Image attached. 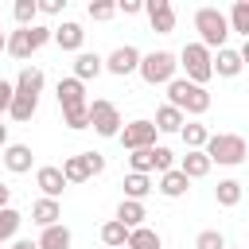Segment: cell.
Here are the masks:
<instances>
[{"label":"cell","instance_id":"20","mask_svg":"<svg viewBox=\"0 0 249 249\" xmlns=\"http://www.w3.org/2000/svg\"><path fill=\"white\" fill-rule=\"evenodd\" d=\"M179 136H183V144H187V152H202V144L210 140V128H206L202 121H183V128H179Z\"/></svg>","mask_w":249,"mask_h":249},{"label":"cell","instance_id":"13","mask_svg":"<svg viewBox=\"0 0 249 249\" xmlns=\"http://www.w3.org/2000/svg\"><path fill=\"white\" fill-rule=\"evenodd\" d=\"M51 39L58 43V51H82V43H86V31H82V23H74V19H62L58 27H51Z\"/></svg>","mask_w":249,"mask_h":249},{"label":"cell","instance_id":"11","mask_svg":"<svg viewBox=\"0 0 249 249\" xmlns=\"http://www.w3.org/2000/svg\"><path fill=\"white\" fill-rule=\"evenodd\" d=\"M54 97H58V109H62V113L86 109V86H82L78 78H58V89H54Z\"/></svg>","mask_w":249,"mask_h":249},{"label":"cell","instance_id":"1","mask_svg":"<svg viewBox=\"0 0 249 249\" xmlns=\"http://www.w3.org/2000/svg\"><path fill=\"white\" fill-rule=\"evenodd\" d=\"M167 105L179 109L183 117H202V113L214 105V97H210L206 86H195V82H187V78H171V82H167Z\"/></svg>","mask_w":249,"mask_h":249},{"label":"cell","instance_id":"21","mask_svg":"<svg viewBox=\"0 0 249 249\" xmlns=\"http://www.w3.org/2000/svg\"><path fill=\"white\" fill-rule=\"evenodd\" d=\"M144 218H148V210H144V202H132V198H121V206H117V222H121L124 230H136V226H144Z\"/></svg>","mask_w":249,"mask_h":249},{"label":"cell","instance_id":"24","mask_svg":"<svg viewBox=\"0 0 249 249\" xmlns=\"http://www.w3.org/2000/svg\"><path fill=\"white\" fill-rule=\"evenodd\" d=\"M58 171H62L66 187H70V183H86V179H93V175H89V167H86V156H82V152H78V156H66Z\"/></svg>","mask_w":249,"mask_h":249},{"label":"cell","instance_id":"31","mask_svg":"<svg viewBox=\"0 0 249 249\" xmlns=\"http://www.w3.org/2000/svg\"><path fill=\"white\" fill-rule=\"evenodd\" d=\"M101 241H105V249H124V241H128V230H124L117 218H109V222L101 226Z\"/></svg>","mask_w":249,"mask_h":249},{"label":"cell","instance_id":"7","mask_svg":"<svg viewBox=\"0 0 249 249\" xmlns=\"http://www.w3.org/2000/svg\"><path fill=\"white\" fill-rule=\"evenodd\" d=\"M86 109H89V128L97 132V136H105V140H117V132H121V109L109 101V97H97V101H86Z\"/></svg>","mask_w":249,"mask_h":249},{"label":"cell","instance_id":"5","mask_svg":"<svg viewBox=\"0 0 249 249\" xmlns=\"http://www.w3.org/2000/svg\"><path fill=\"white\" fill-rule=\"evenodd\" d=\"M175 70H179V62H175V54H171V51L140 54V66H136V74H140L148 86H167V82L175 78Z\"/></svg>","mask_w":249,"mask_h":249},{"label":"cell","instance_id":"44","mask_svg":"<svg viewBox=\"0 0 249 249\" xmlns=\"http://www.w3.org/2000/svg\"><path fill=\"white\" fill-rule=\"evenodd\" d=\"M8 198H12V187H4V183H0V210L8 206Z\"/></svg>","mask_w":249,"mask_h":249},{"label":"cell","instance_id":"27","mask_svg":"<svg viewBox=\"0 0 249 249\" xmlns=\"http://www.w3.org/2000/svg\"><path fill=\"white\" fill-rule=\"evenodd\" d=\"M121 187H124V198H132V202H144V198L156 191L148 175H132V171L124 175V183H121Z\"/></svg>","mask_w":249,"mask_h":249},{"label":"cell","instance_id":"47","mask_svg":"<svg viewBox=\"0 0 249 249\" xmlns=\"http://www.w3.org/2000/svg\"><path fill=\"white\" fill-rule=\"evenodd\" d=\"M226 249H230V245H226Z\"/></svg>","mask_w":249,"mask_h":249},{"label":"cell","instance_id":"23","mask_svg":"<svg viewBox=\"0 0 249 249\" xmlns=\"http://www.w3.org/2000/svg\"><path fill=\"white\" fill-rule=\"evenodd\" d=\"M124 249H163V237H160L152 226H136V230H128Z\"/></svg>","mask_w":249,"mask_h":249},{"label":"cell","instance_id":"25","mask_svg":"<svg viewBox=\"0 0 249 249\" xmlns=\"http://www.w3.org/2000/svg\"><path fill=\"white\" fill-rule=\"evenodd\" d=\"M43 82H47V78H43L39 66H23L12 89H19V93H35V97H39V93H43Z\"/></svg>","mask_w":249,"mask_h":249},{"label":"cell","instance_id":"34","mask_svg":"<svg viewBox=\"0 0 249 249\" xmlns=\"http://www.w3.org/2000/svg\"><path fill=\"white\" fill-rule=\"evenodd\" d=\"M12 16H16V23H19V27H31V23H35V16H39V4H35V0H16Z\"/></svg>","mask_w":249,"mask_h":249},{"label":"cell","instance_id":"18","mask_svg":"<svg viewBox=\"0 0 249 249\" xmlns=\"http://www.w3.org/2000/svg\"><path fill=\"white\" fill-rule=\"evenodd\" d=\"M187 191H191V179H187L179 167H171V171L160 175V195H163V198H183Z\"/></svg>","mask_w":249,"mask_h":249},{"label":"cell","instance_id":"41","mask_svg":"<svg viewBox=\"0 0 249 249\" xmlns=\"http://www.w3.org/2000/svg\"><path fill=\"white\" fill-rule=\"evenodd\" d=\"M39 4V12H47V16H58L62 8H66V0H35Z\"/></svg>","mask_w":249,"mask_h":249},{"label":"cell","instance_id":"45","mask_svg":"<svg viewBox=\"0 0 249 249\" xmlns=\"http://www.w3.org/2000/svg\"><path fill=\"white\" fill-rule=\"evenodd\" d=\"M8 148V124H0V152Z\"/></svg>","mask_w":249,"mask_h":249},{"label":"cell","instance_id":"38","mask_svg":"<svg viewBox=\"0 0 249 249\" xmlns=\"http://www.w3.org/2000/svg\"><path fill=\"white\" fill-rule=\"evenodd\" d=\"M195 249H226V237H222L218 230H202V233L195 237Z\"/></svg>","mask_w":249,"mask_h":249},{"label":"cell","instance_id":"48","mask_svg":"<svg viewBox=\"0 0 249 249\" xmlns=\"http://www.w3.org/2000/svg\"><path fill=\"white\" fill-rule=\"evenodd\" d=\"M0 249H4V245H0Z\"/></svg>","mask_w":249,"mask_h":249},{"label":"cell","instance_id":"35","mask_svg":"<svg viewBox=\"0 0 249 249\" xmlns=\"http://www.w3.org/2000/svg\"><path fill=\"white\" fill-rule=\"evenodd\" d=\"M152 167H156L160 175H163V171H171V167H175V152H171V148H163V144H156V148H152Z\"/></svg>","mask_w":249,"mask_h":249},{"label":"cell","instance_id":"4","mask_svg":"<svg viewBox=\"0 0 249 249\" xmlns=\"http://www.w3.org/2000/svg\"><path fill=\"white\" fill-rule=\"evenodd\" d=\"M51 43V27H43V23H31V27H16V31H8V54L12 58H19V62H27L39 47H47Z\"/></svg>","mask_w":249,"mask_h":249},{"label":"cell","instance_id":"15","mask_svg":"<svg viewBox=\"0 0 249 249\" xmlns=\"http://www.w3.org/2000/svg\"><path fill=\"white\" fill-rule=\"evenodd\" d=\"M35 187L43 191V198H58V195L66 191V179H62V171H58L54 163H43V167L35 171Z\"/></svg>","mask_w":249,"mask_h":249},{"label":"cell","instance_id":"3","mask_svg":"<svg viewBox=\"0 0 249 249\" xmlns=\"http://www.w3.org/2000/svg\"><path fill=\"white\" fill-rule=\"evenodd\" d=\"M195 31H198V43L214 54V51H222L226 47V39H230V23H226V12H218V8H198L195 12Z\"/></svg>","mask_w":249,"mask_h":249},{"label":"cell","instance_id":"12","mask_svg":"<svg viewBox=\"0 0 249 249\" xmlns=\"http://www.w3.org/2000/svg\"><path fill=\"white\" fill-rule=\"evenodd\" d=\"M31 163H35V152H31L27 144H8V148L0 152V167H8L12 175H27Z\"/></svg>","mask_w":249,"mask_h":249},{"label":"cell","instance_id":"28","mask_svg":"<svg viewBox=\"0 0 249 249\" xmlns=\"http://www.w3.org/2000/svg\"><path fill=\"white\" fill-rule=\"evenodd\" d=\"M241 195H245V191H241V179H218V187H214V198H218V206H226V210L237 206Z\"/></svg>","mask_w":249,"mask_h":249},{"label":"cell","instance_id":"40","mask_svg":"<svg viewBox=\"0 0 249 249\" xmlns=\"http://www.w3.org/2000/svg\"><path fill=\"white\" fill-rule=\"evenodd\" d=\"M12 93H16V89H12V82H4V78H0V117L8 113V105H12Z\"/></svg>","mask_w":249,"mask_h":249},{"label":"cell","instance_id":"9","mask_svg":"<svg viewBox=\"0 0 249 249\" xmlns=\"http://www.w3.org/2000/svg\"><path fill=\"white\" fill-rule=\"evenodd\" d=\"M101 66H105L109 74H117V78H128V74H136V66H140V51H136L132 43H124V47L109 51V54L101 58Z\"/></svg>","mask_w":249,"mask_h":249},{"label":"cell","instance_id":"17","mask_svg":"<svg viewBox=\"0 0 249 249\" xmlns=\"http://www.w3.org/2000/svg\"><path fill=\"white\" fill-rule=\"evenodd\" d=\"M35 109H39V97L35 93H12V105H8V117L16 121V124H27L31 117H35Z\"/></svg>","mask_w":249,"mask_h":249},{"label":"cell","instance_id":"43","mask_svg":"<svg viewBox=\"0 0 249 249\" xmlns=\"http://www.w3.org/2000/svg\"><path fill=\"white\" fill-rule=\"evenodd\" d=\"M12 249H39L31 237H19V241H12Z\"/></svg>","mask_w":249,"mask_h":249},{"label":"cell","instance_id":"8","mask_svg":"<svg viewBox=\"0 0 249 249\" xmlns=\"http://www.w3.org/2000/svg\"><path fill=\"white\" fill-rule=\"evenodd\" d=\"M117 140L128 148V152H140V148H152L156 144V124L152 121H128V124H121V132H117Z\"/></svg>","mask_w":249,"mask_h":249},{"label":"cell","instance_id":"37","mask_svg":"<svg viewBox=\"0 0 249 249\" xmlns=\"http://www.w3.org/2000/svg\"><path fill=\"white\" fill-rule=\"evenodd\" d=\"M62 124H66L70 132H82V128H89V109H74V113H62Z\"/></svg>","mask_w":249,"mask_h":249},{"label":"cell","instance_id":"10","mask_svg":"<svg viewBox=\"0 0 249 249\" xmlns=\"http://www.w3.org/2000/svg\"><path fill=\"white\" fill-rule=\"evenodd\" d=\"M144 12H148V23L156 35H171L175 31V8L171 0H144Z\"/></svg>","mask_w":249,"mask_h":249},{"label":"cell","instance_id":"19","mask_svg":"<svg viewBox=\"0 0 249 249\" xmlns=\"http://www.w3.org/2000/svg\"><path fill=\"white\" fill-rule=\"evenodd\" d=\"M58 218H62V206H58V198H39V202H31V222L35 226H58Z\"/></svg>","mask_w":249,"mask_h":249},{"label":"cell","instance_id":"46","mask_svg":"<svg viewBox=\"0 0 249 249\" xmlns=\"http://www.w3.org/2000/svg\"><path fill=\"white\" fill-rule=\"evenodd\" d=\"M4 47H8V31H0V51H4Z\"/></svg>","mask_w":249,"mask_h":249},{"label":"cell","instance_id":"29","mask_svg":"<svg viewBox=\"0 0 249 249\" xmlns=\"http://www.w3.org/2000/svg\"><path fill=\"white\" fill-rule=\"evenodd\" d=\"M183 121H187V117H183L179 109H171V105H160L152 124H156V132H179V128H183Z\"/></svg>","mask_w":249,"mask_h":249},{"label":"cell","instance_id":"36","mask_svg":"<svg viewBox=\"0 0 249 249\" xmlns=\"http://www.w3.org/2000/svg\"><path fill=\"white\" fill-rule=\"evenodd\" d=\"M86 12H89V19H101V23H105V19L117 16V4H113V0H93Z\"/></svg>","mask_w":249,"mask_h":249},{"label":"cell","instance_id":"6","mask_svg":"<svg viewBox=\"0 0 249 249\" xmlns=\"http://www.w3.org/2000/svg\"><path fill=\"white\" fill-rule=\"evenodd\" d=\"M175 62L187 70V82H195V86H206V82L214 78V70H210V51H206L202 43H187V47L175 54Z\"/></svg>","mask_w":249,"mask_h":249},{"label":"cell","instance_id":"39","mask_svg":"<svg viewBox=\"0 0 249 249\" xmlns=\"http://www.w3.org/2000/svg\"><path fill=\"white\" fill-rule=\"evenodd\" d=\"M82 156H86L89 175H101V171H105V156H101V152H82Z\"/></svg>","mask_w":249,"mask_h":249},{"label":"cell","instance_id":"32","mask_svg":"<svg viewBox=\"0 0 249 249\" xmlns=\"http://www.w3.org/2000/svg\"><path fill=\"white\" fill-rule=\"evenodd\" d=\"M19 222H23V214H19V210H12V206H4V210H0V245L16 237Z\"/></svg>","mask_w":249,"mask_h":249},{"label":"cell","instance_id":"42","mask_svg":"<svg viewBox=\"0 0 249 249\" xmlns=\"http://www.w3.org/2000/svg\"><path fill=\"white\" fill-rule=\"evenodd\" d=\"M117 12H124V16H136V12H144V0H121V4H117Z\"/></svg>","mask_w":249,"mask_h":249},{"label":"cell","instance_id":"2","mask_svg":"<svg viewBox=\"0 0 249 249\" xmlns=\"http://www.w3.org/2000/svg\"><path fill=\"white\" fill-rule=\"evenodd\" d=\"M202 156L210 160V167H214V163H222V167H241L245 156H249V144H245V136H237V132H210V140L202 144Z\"/></svg>","mask_w":249,"mask_h":249},{"label":"cell","instance_id":"26","mask_svg":"<svg viewBox=\"0 0 249 249\" xmlns=\"http://www.w3.org/2000/svg\"><path fill=\"white\" fill-rule=\"evenodd\" d=\"M179 171H183L187 179H206V175H210V160H206L202 152H187V156L179 160Z\"/></svg>","mask_w":249,"mask_h":249},{"label":"cell","instance_id":"30","mask_svg":"<svg viewBox=\"0 0 249 249\" xmlns=\"http://www.w3.org/2000/svg\"><path fill=\"white\" fill-rule=\"evenodd\" d=\"M226 23H230V31H237V35H245V39H249V0H233V8H230V16H226Z\"/></svg>","mask_w":249,"mask_h":249},{"label":"cell","instance_id":"14","mask_svg":"<svg viewBox=\"0 0 249 249\" xmlns=\"http://www.w3.org/2000/svg\"><path fill=\"white\" fill-rule=\"evenodd\" d=\"M241 66H245V58H241L233 47H222L218 54H210V70H214L218 78H237Z\"/></svg>","mask_w":249,"mask_h":249},{"label":"cell","instance_id":"33","mask_svg":"<svg viewBox=\"0 0 249 249\" xmlns=\"http://www.w3.org/2000/svg\"><path fill=\"white\" fill-rule=\"evenodd\" d=\"M156 148V144H152ZM152 148H140V152H128V171L132 175H152Z\"/></svg>","mask_w":249,"mask_h":249},{"label":"cell","instance_id":"16","mask_svg":"<svg viewBox=\"0 0 249 249\" xmlns=\"http://www.w3.org/2000/svg\"><path fill=\"white\" fill-rule=\"evenodd\" d=\"M101 70H105V66H101V54H97V51H78V58H74V74H70V78H78V82L86 86V82L97 78Z\"/></svg>","mask_w":249,"mask_h":249},{"label":"cell","instance_id":"22","mask_svg":"<svg viewBox=\"0 0 249 249\" xmlns=\"http://www.w3.org/2000/svg\"><path fill=\"white\" fill-rule=\"evenodd\" d=\"M70 241H74V237H70V230H66L62 222H58V226H47V230L35 237L39 249H70Z\"/></svg>","mask_w":249,"mask_h":249}]
</instances>
